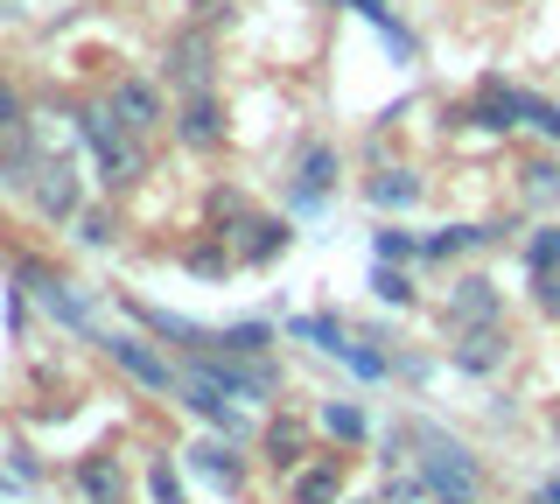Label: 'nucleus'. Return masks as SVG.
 Masks as SVG:
<instances>
[{
	"instance_id": "1",
	"label": "nucleus",
	"mask_w": 560,
	"mask_h": 504,
	"mask_svg": "<svg viewBox=\"0 0 560 504\" xmlns=\"http://www.w3.org/2000/svg\"><path fill=\"white\" fill-rule=\"evenodd\" d=\"M78 127H84V141H92V154H98V183L105 189H133L140 176H148V133H133L113 106H92Z\"/></svg>"
},
{
	"instance_id": "2",
	"label": "nucleus",
	"mask_w": 560,
	"mask_h": 504,
	"mask_svg": "<svg viewBox=\"0 0 560 504\" xmlns=\"http://www.w3.org/2000/svg\"><path fill=\"white\" fill-rule=\"evenodd\" d=\"M413 448H420L413 462H420V477H428V497H442V504H477L483 497V469L463 442H448L442 427H413Z\"/></svg>"
},
{
	"instance_id": "3",
	"label": "nucleus",
	"mask_w": 560,
	"mask_h": 504,
	"mask_svg": "<svg viewBox=\"0 0 560 504\" xmlns=\"http://www.w3.org/2000/svg\"><path fill=\"white\" fill-rule=\"evenodd\" d=\"M162 71H168V84H175L183 98L218 92V28H203V22L175 28L168 49H162Z\"/></svg>"
},
{
	"instance_id": "4",
	"label": "nucleus",
	"mask_w": 560,
	"mask_h": 504,
	"mask_svg": "<svg viewBox=\"0 0 560 504\" xmlns=\"http://www.w3.org/2000/svg\"><path fill=\"white\" fill-rule=\"evenodd\" d=\"M189 372H203V378H218L232 399H273L280 392V372L267 358H232V351H197V364Z\"/></svg>"
},
{
	"instance_id": "5",
	"label": "nucleus",
	"mask_w": 560,
	"mask_h": 504,
	"mask_svg": "<svg viewBox=\"0 0 560 504\" xmlns=\"http://www.w3.org/2000/svg\"><path fill=\"white\" fill-rule=\"evenodd\" d=\"M98 351L119 364V372L133 378V386H148V392H175L183 386V372H175V364L154 351L148 337H127V329H113V337H98Z\"/></svg>"
},
{
	"instance_id": "6",
	"label": "nucleus",
	"mask_w": 560,
	"mask_h": 504,
	"mask_svg": "<svg viewBox=\"0 0 560 504\" xmlns=\"http://www.w3.org/2000/svg\"><path fill=\"white\" fill-rule=\"evenodd\" d=\"M337 176H343V154L329 141H308L302 162H294V183H288V203L294 211H323L329 197H337Z\"/></svg>"
},
{
	"instance_id": "7",
	"label": "nucleus",
	"mask_w": 560,
	"mask_h": 504,
	"mask_svg": "<svg viewBox=\"0 0 560 504\" xmlns=\"http://www.w3.org/2000/svg\"><path fill=\"white\" fill-rule=\"evenodd\" d=\"M22 288H28V294H35V302H43L63 329H92V302H84V294L70 288L63 273H49L43 259H22Z\"/></svg>"
},
{
	"instance_id": "8",
	"label": "nucleus",
	"mask_w": 560,
	"mask_h": 504,
	"mask_svg": "<svg viewBox=\"0 0 560 504\" xmlns=\"http://www.w3.org/2000/svg\"><path fill=\"white\" fill-rule=\"evenodd\" d=\"M28 197H35V211H43V218H57V224H70V218L84 211V189H78V168H70L63 154H43V168H35Z\"/></svg>"
},
{
	"instance_id": "9",
	"label": "nucleus",
	"mask_w": 560,
	"mask_h": 504,
	"mask_svg": "<svg viewBox=\"0 0 560 504\" xmlns=\"http://www.w3.org/2000/svg\"><path fill=\"white\" fill-rule=\"evenodd\" d=\"M448 329H477V323H504V294L483 281V273H463V281L448 288Z\"/></svg>"
},
{
	"instance_id": "10",
	"label": "nucleus",
	"mask_w": 560,
	"mask_h": 504,
	"mask_svg": "<svg viewBox=\"0 0 560 504\" xmlns=\"http://www.w3.org/2000/svg\"><path fill=\"white\" fill-rule=\"evenodd\" d=\"M175 141L197 148V154L224 148V106H218V92H197V98H183V106H175Z\"/></svg>"
},
{
	"instance_id": "11",
	"label": "nucleus",
	"mask_w": 560,
	"mask_h": 504,
	"mask_svg": "<svg viewBox=\"0 0 560 504\" xmlns=\"http://www.w3.org/2000/svg\"><path fill=\"white\" fill-rule=\"evenodd\" d=\"M105 106H113L119 119H127L133 133H154L168 119V106H162V92H154L148 78H113V92H105Z\"/></svg>"
},
{
	"instance_id": "12",
	"label": "nucleus",
	"mask_w": 560,
	"mask_h": 504,
	"mask_svg": "<svg viewBox=\"0 0 560 504\" xmlns=\"http://www.w3.org/2000/svg\"><path fill=\"white\" fill-rule=\"evenodd\" d=\"M504 358H512V337H504V323H477V329H463V337H455V351H448L455 372H498Z\"/></svg>"
},
{
	"instance_id": "13",
	"label": "nucleus",
	"mask_w": 560,
	"mask_h": 504,
	"mask_svg": "<svg viewBox=\"0 0 560 504\" xmlns=\"http://www.w3.org/2000/svg\"><path fill=\"white\" fill-rule=\"evenodd\" d=\"M280 491H288V504H337L343 497V456H323L308 469H288L280 477Z\"/></svg>"
},
{
	"instance_id": "14",
	"label": "nucleus",
	"mask_w": 560,
	"mask_h": 504,
	"mask_svg": "<svg viewBox=\"0 0 560 504\" xmlns=\"http://www.w3.org/2000/svg\"><path fill=\"white\" fill-rule=\"evenodd\" d=\"M232 238H238V259H245V267H273V259H280V253L294 246L288 218H245V224H238Z\"/></svg>"
},
{
	"instance_id": "15",
	"label": "nucleus",
	"mask_w": 560,
	"mask_h": 504,
	"mask_svg": "<svg viewBox=\"0 0 560 504\" xmlns=\"http://www.w3.org/2000/svg\"><path fill=\"white\" fill-rule=\"evenodd\" d=\"M413 197H420L413 168H385V176H372V203H378V211H407Z\"/></svg>"
},
{
	"instance_id": "16",
	"label": "nucleus",
	"mask_w": 560,
	"mask_h": 504,
	"mask_svg": "<svg viewBox=\"0 0 560 504\" xmlns=\"http://www.w3.org/2000/svg\"><path fill=\"white\" fill-rule=\"evenodd\" d=\"M288 337H308L315 351H329V358H343V351H350L343 323H329V316H294V323H288Z\"/></svg>"
},
{
	"instance_id": "17",
	"label": "nucleus",
	"mask_w": 560,
	"mask_h": 504,
	"mask_svg": "<svg viewBox=\"0 0 560 504\" xmlns=\"http://www.w3.org/2000/svg\"><path fill=\"white\" fill-rule=\"evenodd\" d=\"M267 462L280 469V477H288V469H302V427H294V421H273L267 427Z\"/></svg>"
},
{
	"instance_id": "18",
	"label": "nucleus",
	"mask_w": 560,
	"mask_h": 504,
	"mask_svg": "<svg viewBox=\"0 0 560 504\" xmlns=\"http://www.w3.org/2000/svg\"><path fill=\"white\" fill-rule=\"evenodd\" d=\"M78 483H84V497H92V504H127V483H119V469H105L98 456L78 469Z\"/></svg>"
},
{
	"instance_id": "19",
	"label": "nucleus",
	"mask_w": 560,
	"mask_h": 504,
	"mask_svg": "<svg viewBox=\"0 0 560 504\" xmlns=\"http://www.w3.org/2000/svg\"><path fill=\"white\" fill-rule=\"evenodd\" d=\"M525 267H533V273L560 267V224H533V232H525Z\"/></svg>"
},
{
	"instance_id": "20",
	"label": "nucleus",
	"mask_w": 560,
	"mask_h": 504,
	"mask_svg": "<svg viewBox=\"0 0 560 504\" xmlns=\"http://www.w3.org/2000/svg\"><path fill=\"white\" fill-rule=\"evenodd\" d=\"M372 253L385 259V267H407V259H420V238H413V232H399V224H385V232L372 238Z\"/></svg>"
},
{
	"instance_id": "21",
	"label": "nucleus",
	"mask_w": 560,
	"mask_h": 504,
	"mask_svg": "<svg viewBox=\"0 0 560 504\" xmlns=\"http://www.w3.org/2000/svg\"><path fill=\"white\" fill-rule=\"evenodd\" d=\"M189 462H197L203 477H224V483H238V456H232L224 442H197V448H189Z\"/></svg>"
},
{
	"instance_id": "22",
	"label": "nucleus",
	"mask_w": 560,
	"mask_h": 504,
	"mask_svg": "<svg viewBox=\"0 0 560 504\" xmlns=\"http://www.w3.org/2000/svg\"><path fill=\"white\" fill-rule=\"evenodd\" d=\"M210 218H218L224 232H238V224H245V218H259V211L238 197V189H218V197H210ZM224 232H218V238H224Z\"/></svg>"
},
{
	"instance_id": "23",
	"label": "nucleus",
	"mask_w": 560,
	"mask_h": 504,
	"mask_svg": "<svg viewBox=\"0 0 560 504\" xmlns=\"http://www.w3.org/2000/svg\"><path fill=\"white\" fill-rule=\"evenodd\" d=\"M323 427L337 434V442H358V434H364V413L350 407V399H329V407H323Z\"/></svg>"
},
{
	"instance_id": "24",
	"label": "nucleus",
	"mask_w": 560,
	"mask_h": 504,
	"mask_svg": "<svg viewBox=\"0 0 560 504\" xmlns=\"http://www.w3.org/2000/svg\"><path fill=\"white\" fill-rule=\"evenodd\" d=\"M372 294H378V302H393V308H407V302H413V281H407L399 267H385V259H378V273H372Z\"/></svg>"
},
{
	"instance_id": "25",
	"label": "nucleus",
	"mask_w": 560,
	"mask_h": 504,
	"mask_svg": "<svg viewBox=\"0 0 560 504\" xmlns=\"http://www.w3.org/2000/svg\"><path fill=\"white\" fill-rule=\"evenodd\" d=\"M525 197H533V203H553L560 197V168L553 162H533V168H525Z\"/></svg>"
},
{
	"instance_id": "26",
	"label": "nucleus",
	"mask_w": 560,
	"mask_h": 504,
	"mask_svg": "<svg viewBox=\"0 0 560 504\" xmlns=\"http://www.w3.org/2000/svg\"><path fill=\"white\" fill-rule=\"evenodd\" d=\"M22 127H28V106H22V92L0 78V133H22Z\"/></svg>"
},
{
	"instance_id": "27",
	"label": "nucleus",
	"mask_w": 560,
	"mask_h": 504,
	"mask_svg": "<svg viewBox=\"0 0 560 504\" xmlns=\"http://www.w3.org/2000/svg\"><path fill=\"white\" fill-rule=\"evenodd\" d=\"M189 273L218 281V273H232V253H224V246H197V253H189Z\"/></svg>"
},
{
	"instance_id": "28",
	"label": "nucleus",
	"mask_w": 560,
	"mask_h": 504,
	"mask_svg": "<svg viewBox=\"0 0 560 504\" xmlns=\"http://www.w3.org/2000/svg\"><path fill=\"white\" fill-rule=\"evenodd\" d=\"M70 224H78V238H84V246H105V238L119 232V224L105 218V211H78V218H70Z\"/></svg>"
},
{
	"instance_id": "29",
	"label": "nucleus",
	"mask_w": 560,
	"mask_h": 504,
	"mask_svg": "<svg viewBox=\"0 0 560 504\" xmlns=\"http://www.w3.org/2000/svg\"><path fill=\"white\" fill-rule=\"evenodd\" d=\"M525 119H533V127L547 133V141H560V106H547V98H533V92H525Z\"/></svg>"
},
{
	"instance_id": "30",
	"label": "nucleus",
	"mask_w": 560,
	"mask_h": 504,
	"mask_svg": "<svg viewBox=\"0 0 560 504\" xmlns=\"http://www.w3.org/2000/svg\"><path fill=\"white\" fill-rule=\"evenodd\" d=\"M148 491H154V504H189L183 497V483L168 477V462H154V477H148Z\"/></svg>"
},
{
	"instance_id": "31",
	"label": "nucleus",
	"mask_w": 560,
	"mask_h": 504,
	"mask_svg": "<svg viewBox=\"0 0 560 504\" xmlns=\"http://www.w3.org/2000/svg\"><path fill=\"white\" fill-rule=\"evenodd\" d=\"M533 294H539V308H547V316H560V267L553 273H533Z\"/></svg>"
},
{
	"instance_id": "32",
	"label": "nucleus",
	"mask_w": 560,
	"mask_h": 504,
	"mask_svg": "<svg viewBox=\"0 0 560 504\" xmlns=\"http://www.w3.org/2000/svg\"><path fill=\"white\" fill-rule=\"evenodd\" d=\"M232 14H238V0H197V22H203V28L232 22Z\"/></svg>"
},
{
	"instance_id": "33",
	"label": "nucleus",
	"mask_w": 560,
	"mask_h": 504,
	"mask_svg": "<svg viewBox=\"0 0 560 504\" xmlns=\"http://www.w3.org/2000/svg\"><path fill=\"white\" fill-rule=\"evenodd\" d=\"M350 8L364 14V22H378V28H393V8H385V0H350Z\"/></svg>"
},
{
	"instance_id": "34",
	"label": "nucleus",
	"mask_w": 560,
	"mask_h": 504,
	"mask_svg": "<svg viewBox=\"0 0 560 504\" xmlns=\"http://www.w3.org/2000/svg\"><path fill=\"white\" fill-rule=\"evenodd\" d=\"M547 504H560V477H547Z\"/></svg>"
},
{
	"instance_id": "35",
	"label": "nucleus",
	"mask_w": 560,
	"mask_h": 504,
	"mask_svg": "<svg viewBox=\"0 0 560 504\" xmlns=\"http://www.w3.org/2000/svg\"><path fill=\"white\" fill-rule=\"evenodd\" d=\"M553 434H560V413H553Z\"/></svg>"
},
{
	"instance_id": "36",
	"label": "nucleus",
	"mask_w": 560,
	"mask_h": 504,
	"mask_svg": "<svg viewBox=\"0 0 560 504\" xmlns=\"http://www.w3.org/2000/svg\"><path fill=\"white\" fill-rule=\"evenodd\" d=\"M539 504H547V497H539Z\"/></svg>"
}]
</instances>
